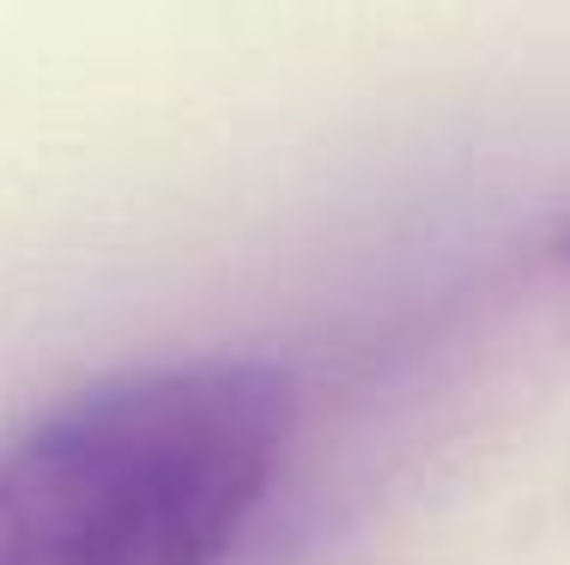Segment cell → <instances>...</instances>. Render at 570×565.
<instances>
[{
	"instance_id": "cell-1",
	"label": "cell",
	"mask_w": 570,
	"mask_h": 565,
	"mask_svg": "<svg viewBox=\"0 0 570 565\" xmlns=\"http://www.w3.org/2000/svg\"><path fill=\"white\" fill-rule=\"evenodd\" d=\"M285 438L292 377L262 359L91 383L0 444V565H219Z\"/></svg>"
},
{
	"instance_id": "cell-2",
	"label": "cell",
	"mask_w": 570,
	"mask_h": 565,
	"mask_svg": "<svg viewBox=\"0 0 570 565\" xmlns=\"http://www.w3.org/2000/svg\"><path fill=\"white\" fill-rule=\"evenodd\" d=\"M564 255H570V237H564Z\"/></svg>"
}]
</instances>
